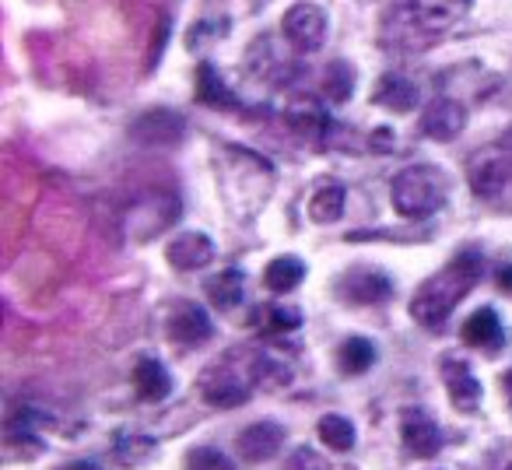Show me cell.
Segmentation results:
<instances>
[{
  "label": "cell",
  "instance_id": "cell-20",
  "mask_svg": "<svg viewBox=\"0 0 512 470\" xmlns=\"http://www.w3.org/2000/svg\"><path fill=\"white\" fill-rule=\"evenodd\" d=\"M502 337H505V327L491 306H481L474 316H467V323L460 327V341L470 344V348H498Z\"/></svg>",
  "mask_w": 512,
  "mask_h": 470
},
{
  "label": "cell",
  "instance_id": "cell-33",
  "mask_svg": "<svg viewBox=\"0 0 512 470\" xmlns=\"http://www.w3.org/2000/svg\"><path fill=\"white\" fill-rule=\"evenodd\" d=\"M495 285H498V292H505V295H512V264H502L495 271Z\"/></svg>",
  "mask_w": 512,
  "mask_h": 470
},
{
  "label": "cell",
  "instance_id": "cell-16",
  "mask_svg": "<svg viewBox=\"0 0 512 470\" xmlns=\"http://www.w3.org/2000/svg\"><path fill=\"white\" fill-rule=\"evenodd\" d=\"M165 260L176 271H200L214 260V243L204 232H179L169 246H165Z\"/></svg>",
  "mask_w": 512,
  "mask_h": 470
},
{
  "label": "cell",
  "instance_id": "cell-34",
  "mask_svg": "<svg viewBox=\"0 0 512 470\" xmlns=\"http://www.w3.org/2000/svg\"><path fill=\"white\" fill-rule=\"evenodd\" d=\"M369 144H372V151H393V134L390 130H376Z\"/></svg>",
  "mask_w": 512,
  "mask_h": 470
},
{
  "label": "cell",
  "instance_id": "cell-35",
  "mask_svg": "<svg viewBox=\"0 0 512 470\" xmlns=\"http://www.w3.org/2000/svg\"><path fill=\"white\" fill-rule=\"evenodd\" d=\"M60 470H102V467L92 460H78V463H67V467H60Z\"/></svg>",
  "mask_w": 512,
  "mask_h": 470
},
{
  "label": "cell",
  "instance_id": "cell-13",
  "mask_svg": "<svg viewBox=\"0 0 512 470\" xmlns=\"http://www.w3.org/2000/svg\"><path fill=\"white\" fill-rule=\"evenodd\" d=\"M285 439H288V432L278 421H253V425H246L235 435V453L246 463H267L281 453Z\"/></svg>",
  "mask_w": 512,
  "mask_h": 470
},
{
  "label": "cell",
  "instance_id": "cell-29",
  "mask_svg": "<svg viewBox=\"0 0 512 470\" xmlns=\"http://www.w3.org/2000/svg\"><path fill=\"white\" fill-rule=\"evenodd\" d=\"M351 92H355V71H351L348 60H334L327 67V74H323V95L330 102H337V106H344L351 99Z\"/></svg>",
  "mask_w": 512,
  "mask_h": 470
},
{
  "label": "cell",
  "instance_id": "cell-14",
  "mask_svg": "<svg viewBox=\"0 0 512 470\" xmlns=\"http://www.w3.org/2000/svg\"><path fill=\"white\" fill-rule=\"evenodd\" d=\"M418 127L432 141H456L463 134V127H467V109L456 99H449V95H439V99H432L421 109Z\"/></svg>",
  "mask_w": 512,
  "mask_h": 470
},
{
  "label": "cell",
  "instance_id": "cell-23",
  "mask_svg": "<svg viewBox=\"0 0 512 470\" xmlns=\"http://www.w3.org/2000/svg\"><path fill=\"white\" fill-rule=\"evenodd\" d=\"M306 281V264H302L295 253H285V257H274L264 271V288L274 295H288Z\"/></svg>",
  "mask_w": 512,
  "mask_h": 470
},
{
  "label": "cell",
  "instance_id": "cell-10",
  "mask_svg": "<svg viewBox=\"0 0 512 470\" xmlns=\"http://www.w3.org/2000/svg\"><path fill=\"white\" fill-rule=\"evenodd\" d=\"M281 32H285V39L299 53H316L323 46V39H327V15H323L320 4L302 0V4L288 8L285 22H281Z\"/></svg>",
  "mask_w": 512,
  "mask_h": 470
},
{
  "label": "cell",
  "instance_id": "cell-4",
  "mask_svg": "<svg viewBox=\"0 0 512 470\" xmlns=\"http://www.w3.org/2000/svg\"><path fill=\"white\" fill-rule=\"evenodd\" d=\"M446 193L449 183L442 176L439 165H407L404 172H397L390 186V200H393V211L407 221H425L432 218L435 211H442L446 204Z\"/></svg>",
  "mask_w": 512,
  "mask_h": 470
},
{
  "label": "cell",
  "instance_id": "cell-5",
  "mask_svg": "<svg viewBox=\"0 0 512 470\" xmlns=\"http://www.w3.org/2000/svg\"><path fill=\"white\" fill-rule=\"evenodd\" d=\"M470 190L495 211H512V151L491 148L470 162Z\"/></svg>",
  "mask_w": 512,
  "mask_h": 470
},
{
  "label": "cell",
  "instance_id": "cell-12",
  "mask_svg": "<svg viewBox=\"0 0 512 470\" xmlns=\"http://www.w3.org/2000/svg\"><path fill=\"white\" fill-rule=\"evenodd\" d=\"M400 442H404V453L411 460H432L446 446V435H442V428L428 414L404 411L400 414Z\"/></svg>",
  "mask_w": 512,
  "mask_h": 470
},
{
  "label": "cell",
  "instance_id": "cell-1",
  "mask_svg": "<svg viewBox=\"0 0 512 470\" xmlns=\"http://www.w3.org/2000/svg\"><path fill=\"white\" fill-rule=\"evenodd\" d=\"M481 274H484L481 250L463 246L442 271H435L428 281H421V288L411 299L414 323H421V327H428V330H442L449 316H453V309L460 306L470 295V288L481 281Z\"/></svg>",
  "mask_w": 512,
  "mask_h": 470
},
{
  "label": "cell",
  "instance_id": "cell-25",
  "mask_svg": "<svg viewBox=\"0 0 512 470\" xmlns=\"http://www.w3.org/2000/svg\"><path fill=\"white\" fill-rule=\"evenodd\" d=\"M337 365H341L344 376H365L376 365V344L369 337H348L337 348Z\"/></svg>",
  "mask_w": 512,
  "mask_h": 470
},
{
  "label": "cell",
  "instance_id": "cell-21",
  "mask_svg": "<svg viewBox=\"0 0 512 470\" xmlns=\"http://www.w3.org/2000/svg\"><path fill=\"white\" fill-rule=\"evenodd\" d=\"M376 106L390 109V113H411L418 106V85L407 81L404 74H383L376 81Z\"/></svg>",
  "mask_w": 512,
  "mask_h": 470
},
{
  "label": "cell",
  "instance_id": "cell-19",
  "mask_svg": "<svg viewBox=\"0 0 512 470\" xmlns=\"http://www.w3.org/2000/svg\"><path fill=\"white\" fill-rule=\"evenodd\" d=\"M204 292L218 313H232V309L246 299V274H242L239 267H225V271H218L207 281Z\"/></svg>",
  "mask_w": 512,
  "mask_h": 470
},
{
  "label": "cell",
  "instance_id": "cell-7",
  "mask_svg": "<svg viewBox=\"0 0 512 470\" xmlns=\"http://www.w3.org/2000/svg\"><path fill=\"white\" fill-rule=\"evenodd\" d=\"M334 292L348 306H383L393 299V278L379 267H348L337 278Z\"/></svg>",
  "mask_w": 512,
  "mask_h": 470
},
{
  "label": "cell",
  "instance_id": "cell-22",
  "mask_svg": "<svg viewBox=\"0 0 512 470\" xmlns=\"http://www.w3.org/2000/svg\"><path fill=\"white\" fill-rule=\"evenodd\" d=\"M155 449H158V442L151 439V435H144V432H116L113 460H116V467H123V470H137V467H144V463L155 460Z\"/></svg>",
  "mask_w": 512,
  "mask_h": 470
},
{
  "label": "cell",
  "instance_id": "cell-3",
  "mask_svg": "<svg viewBox=\"0 0 512 470\" xmlns=\"http://www.w3.org/2000/svg\"><path fill=\"white\" fill-rule=\"evenodd\" d=\"M260 372H264V351L256 348H235L211 362L197 379V393L211 407H242L249 393L260 390Z\"/></svg>",
  "mask_w": 512,
  "mask_h": 470
},
{
  "label": "cell",
  "instance_id": "cell-36",
  "mask_svg": "<svg viewBox=\"0 0 512 470\" xmlns=\"http://www.w3.org/2000/svg\"><path fill=\"white\" fill-rule=\"evenodd\" d=\"M502 393L509 397V404H512V369H509V372H502Z\"/></svg>",
  "mask_w": 512,
  "mask_h": 470
},
{
  "label": "cell",
  "instance_id": "cell-6",
  "mask_svg": "<svg viewBox=\"0 0 512 470\" xmlns=\"http://www.w3.org/2000/svg\"><path fill=\"white\" fill-rule=\"evenodd\" d=\"M379 36H383V46L404 50V53H421L439 39L418 18L411 0H400V4H393V8L383 11V18H379Z\"/></svg>",
  "mask_w": 512,
  "mask_h": 470
},
{
  "label": "cell",
  "instance_id": "cell-28",
  "mask_svg": "<svg viewBox=\"0 0 512 470\" xmlns=\"http://www.w3.org/2000/svg\"><path fill=\"white\" fill-rule=\"evenodd\" d=\"M256 313H260L256 316V327L271 337H285L302 327V313L295 306H278V302H271V306H260Z\"/></svg>",
  "mask_w": 512,
  "mask_h": 470
},
{
  "label": "cell",
  "instance_id": "cell-9",
  "mask_svg": "<svg viewBox=\"0 0 512 470\" xmlns=\"http://www.w3.org/2000/svg\"><path fill=\"white\" fill-rule=\"evenodd\" d=\"M176 218H179V200L169 197V193H151V197L137 200V204L130 207L127 232H130V239L148 243L158 232H165Z\"/></svg>",
  "mask_w": 512,
  "mask_h": 470
},
{
  "label": "cell",
  "instance_id": "cell-8",
  "mask_svg": "<svg viewBox=\"0 0 512 470\" xmlns=\"http://www.w3.org/2000/svg\"><path fill=\"white\" fill-rule=\"evenodd\" d=\"M165 334H169V341L179 344V348H197V344H207L214 337V323L204 306H197V302H190V299H179L169 306Z\"/></svg>",
  "mask_w": 512,
  "mask_h": 470
},
{
  "label": "cell",
  "instance_id": "cell-37",
  "mask_svg": "<svg viewBox=\"0 0 512 470\" xmlns=\"http://www.w3.org/2000/svg\"><path fill=\"white\" fill-rule=\"evenodd\" d=\"M505 470H512V463H509V467H505Z\"/></svg>",
  "mask_w": 512,
  "mask_h": 470
},
{
  "label": "cell",
  "instance_id": "cell-26",
  "mask_svg": "<svg viewBox=\"0 0 512 470\" xmlns=\"http://www.w3.org/2000/svg\"><path fill=\"white\" fill-rule=\"evenodd\" d=\"M344 197H348V193H344L341 183L316 186V193L309 197V218H313L316 225H334L344 214Z\"/></svg>",
  "mask_w": 512,
  "mask_h": 470
},
{
  "label": "cell",
  "instance_id": "cell-17",
  "mask_svg": "<svg viewBox=\"0 0 512 470\" xmlns=\"http://www.w3.org/2000/svg\"><path fill=\"white\" fill-rule=\"evenodd\" d=\"M288 123H292L306 141L320 144V148L334 137V120H330L320 102L309 99V95H302V99H295L292 106H288Z\"/></svg>",
  "mask_w": 512,
  "mask_h": 470
},
{
  "label": "cell",
  "instance_id": "cell-15",
  "mask_svg": "<svg viewBox=\"0 0 512 470\" xmlns=\"http://www.w3.org/2000/svg\"><path fill=\"white\" fill-rule=\"evenodd\" d=\"M442 383H446V393L449 400H453L456 411L463 414H474L477 407H481V383H477V376L470 372V365L463 362L460 355H446L442 358Z\"/></svg>",
  "mask_w": 512,
  "mask_h": 470
},
{
  "label": "cell",
  "instance_id": "cell-2",
  "mask_svg": "<svg viewBox=\"0 0 512 470\" xmlns=\"http://www.w3.org/2000/svg\"><path fill=\"white\" fill-rule=\"evenodd\" d=\"M214 169H218V186H221V197H225V207L235 218L256 214L274 190L271 162L239 148V144H221L214 151Z\"/></svg>",
  "mask_w": 512,
  "mask_h": 470
},
{
  "label": "cell",
  "instance_id": "cell-31",
  "mask_svg": "<svg viewBox=\"0 0 512 470\" xmlns=\"http://www.w3.org/2000/svg\"><path fill=\"white\" fill-rule=\"evenodd\" d=\"M4 449H8L11 460H39V456L46 453L43 442H39L32 432H25V428H18V432H8V442H4Z\"/></svg>",
  "mask_w": 512,
  "mask_h": 470
},
{
  "label": "cell",
  "instance_id": "cell-30",
  "mask_svg": "<svg viewBox=\"0 0 512 470\" xmlns=\"http://www.w3.org/2000/svg\"><path fill=\"white\" fill-rule=\"evenodd\" d=\"M183 470H235L232 456H225L214 446H193L183 460Z\"/></svg>",
  "mask_w": 512,
  "mask_h": 470
},
{
  "label": "cell",
  "instance_id": "cell-32",
  "mask_svg": "<svg viewBox=\"0 0 512 470\" xmlns=\"http://www.w3.org/2000/svg\"><path fill=\"white\" fill-rule=\"evenodd\" d=\"M281 470H330V460L313 446H295L292 456L281 463Z\"/></svg>",
  "mask_w": 512,
  "mask_h": 470
},
{
  "label": "cell",
  "instance_id": "cell-24",
  "mask_svg": "<svg viewBox=\"0 0 512 470\" xmlns=\"http://www.w3.org/2000/svg\"><path fill=\"white\" fill-rule=\"evenodd\" d=\"M197 102H204V106H211V109H228V113L239 109V99H235L232 88L218 78L214 64L197 67Z\"/></svg>",
  "mask_w": 512,
  "mask_h": 470
},
{
  "label": "cell",
  "instance_id": "cell-27",
  "mask_svg": "<svg viewBox=\"0 0 512 470\" xmlns=\"http://www.w3.org/2000/svg\"><path fill=\"white\" fill-rule=\"evenodd\" d=\"M316 435H320L323 446L334 449V453H351V449H355V425H351V418H344V414H323V418L316 421Z\"/></svg>",
  "mask_w": 512,
  "mask_h": 470
},
{
  "label": "cell",
  "instance_id": "cell-18",
  "mask_svg": "<svg viewBox=\"0 0 512 470\" xmlns=\"http://www.w3.org/2000/svg\"><path fill=\"white\" fill-rule=\"evenodd\" d=\"M134 393L144 404H162L172 393V376L165 372V365L158 358H141L134 365Z\"/></svg>",
  "mask_w": 512,
  "mask_h": 470
},
{
  "label": "cell",
  "instance_id": "cell-11",
  "mask_svg": "<svg viewBox=\"0 0 512 470\" xmlns=\"http://www.w3.org/2000/svg\"><path fill=\"white\" fill-rule=\"evenodd\" d=\"M186 137V120L172 109H148L130 123V141L141 148H176Z\"/></svg>",
  "mask_w": 512,
  "mask_h": 470
}]
</instances>
